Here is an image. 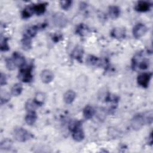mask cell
<instances>
[{
	"mask_svg": "<svg viewBox=\"0 0 153 153\" xmlns=\"http://www.w3.org/2000/svg\"><path fill=\"white\" fill-rule=\"evenodd\" d=\"M75 96L76 94L73 90H68L64 94L63 100L66 103L71 104L74 102Z\"/></svg>",
	"mask_w": 153,
	"mask_h": 153,
	"instance_id": "cell-11",
	"label": "cell"
},
{
	"mask_svg": "<svg viewBox=\"0 0 153 153\" xmlns=\"http://www.w3.org/2000/svg\"><path fill=\"white\" fill-rule=\"evenodd\" d=\"M94 114V111L93 108L89 105H87L84 109L83 114H84V117L87 119L91 118L93 116Z\"/></svg>",
	"mask_w": 153,
	"mask_h": 153,
	"instance_id": "cell-17",
	"label": "cell"
},
{
	"mask_svg": "<svg viewBox=\"0 0 153 153\" xmlns=\"http://www.w3.org/2000/svg\"><path fill=\"white\" fill-rule=\"evenodd\" d=\"M108 13L109 16L114 19H117L120 14V8L115 5H112V6H110L109 7V10H108Z\"/></svg>",
	"mask_w": 153,
	"mask_h": 153,
	"instance_id": "cell-12",
	"label": "cell"
},
{
	"mask_svg": "<svg viewBox=\"0 0 153 153\" xmlns=\"http://www.w3.org/2000/svg\"><path fill=\"white\" fill-rule=\"evenodd\" d=\"M72 1H62L60 2V5L62 8L65 10H68L71 5Z\"/></svg>",
	"mask_w": 153,
	"mask_h": 153,
	"instance_id": "cell-27",
	"label": "cell"
},
{
	"mask_svg": "<svg viewBox=\"0 0 153 153\" xmlns=\"http://www.w3.org/2000/svg\"><path fill=\"white\" fill-rule=\"evenodd\" d=\"M52 21L54 25L58 27H65L68 22L66 17L62 13H54L52 17Z\"/></svg>",
	"mask_w": 153,
	"mask_h": 153,
	"instance_id": "cell-2",
	"label": "cell"
},
{
	"mask_svg": "<svg viewBox=\"0 0 153 153\" xmlns=\"http://www.w3.org/2000/svg\"><path fill=\"white\" fill-rule=\"evenodd\" d=\"M151 5L146 1H139L136 5L135 9L140 12H145L149 10Z\"/></svg>",
	"mask_w": 153,
	"mask_h": 153,
	"instance_id": "cell-9",
	"label": "cell"
},
{
	"mask_svg": "<svg viewBox=\"0 0 153 153\" xmlns=\"http://www.w3.org/2000/svg\"><path fill=\"white\" fill-rule=\"evenodd\" d=\"M6 66L9 70H14L16 66L13 58L8 59L6 60Z\"/></svg>",
	"mask_w": 153,
	"mask_h": 153,
	"instance_id": "cell-24",
	"label": "cell"
},
{
	"mask_svg": "<svg viewBox=\"0 0 153 153\" xmlns=\"http://www.w3.org/2000/svg\"><path fill=\"white\" fill-rule=\"evenodd\" d=\"M145 124L143 115L140 114H136L131 120V126L134 130H140Z\"/></svg>",
	"mask_w": 153,
	"mask_h": 153,
	"instance_id": "cell-3",
	"label": "cell"
},
{
	"mask_svg": "<svg viewBox=\"0 0 153 153\" xmlns=\"http://www.w3.org/2000/svg\"><path fill=\"white\" fill-rule=\"evenodd\" d=\"M38 29L36 26H32L30 27H29L27 31V36H29V37H32L34 36L37 32Z\"/></svg>",
	"mask_w": 153,
	"mask_h": 153,
	"instance_id": "cell-26",
	"label": "cell"
},
{
	"mask_svg": "<svg viewBox=\"0 0 153 153\" xmlns=\"http://www.w3.org/2000/svg\"><path fill=\"white\" fill-rule=\"evenodd\" d=\"M0 45H1V50L2 51H7L9 49L8 45L7 44V39L5 37H1Z\"/></svg>",
	"mask_w": 153,
	"mask_h": 153,
	"instance_id": "cell-23",
	"label": "cell"
},
{
	"mask_svg": "<svg viewBox=\"0 0 153 153\" xmlns=\"http://www.w3.org/2000/svg\"><path fill=\"white\" fill-rule=\"evenodd\" d=\"M22 85L20 83L15 84L13 86L11 90V94L15 96H19L22 93Z\"/></svg>",
	"mask_w": 153,
	"mask_h": 153,
	"instance_id": "cell-19",
	"label": "cell"
},
{
	"mask_svg": "<svg viewBox=\"0 0 153 153\" xmlns=\"http://www.w3.org/2000/svg\"><path fill=\"white\" fill-rule=\"evenodd\" d=\"M12 145V142L9 139H4V140H2L1 143V149L2 150L3 149H10Z\"/></svg>",
	"mask_w": 153,
	"mask_h": 153,
	"instance_id": "cell-22",
	"label": "cell"
},
{
	"mask_svg": "<svg viewBox=\"0 0 153 153\" xmlns=\"http://www.w3.org/2000/svg\"><path fill=\"white\" fill-rule=\"evenodd\" d=\"M151 76V74L149 73H143L139 75L137 78V83L142 87H147Z\"/></svg>",
	"mask_w": 153,
	"mask_h": 153,
	"instance_id": "cell-6",
	"label": "cell"
},
{
	"mask_svg": "<svg viewBox=\"0 0 153 153\" xmlns=\"http://www.w3.org/2000/svg\"><path fill=\"white\" fill-rule=\"evenodd\" d=\"M14 137L16 140L23 142L29 140L32 136L26 129L22 127H17L14 130Z\"/></svg>",
	"mask_w": 153,
	"mask_h": 153,
	"instance_id": "cell-1",
	"label": "cell"
},
{
	"mask_svg": "<svg viewBox=\"0 0 153 153\" xmlns=\"http://www.w3.org/2000/svg\"><path fill=\"white\" fill-rule=\"evenodd\" d=\"M45 7H46L45 4L41 3V4H38L34 5L32 7V8H33V11H35L37 14H41L45 11Z\"/></svg>",
	"mask_w": 153,
	"mask_h": 153,
	"instance_id": "cell-20",
	"label": "cell"
},
{
	"mask_svg": "<svg viewBox=\"0 0 153 153\" xmlns=\"http://www.w3.org/2000/svg\"><path fill=\"white\" fill-rule=\"evenodd\" d=\"M111 35L113 37L117 39H122L125 37L126 30L124 28L116 27L113 29L111 32Z\"/></svg>",
	"mask_w": 153,
	"mask_h": 153,
	"instance_id": "cell-10",
	"label": "cell"
},
{
	"mask_svg": "<svg viewBox=\"0 0 153 153\" xmlns=\"http://www.w3.org/2000/svg\"><path fill=\"white\" fill-rule=\"evenodd\" d=\"M19 78L23 82H29L32 79L30 70L29 68L22 70L19 75Z\"/></svg>",
	"mask_w": 153,
	"mask_h": 153,
	"instance_id": "cell-8",
	"label": "cell"
},
{
	"mask_svg": "<svg viewBox=\"0 0 153 153\" xmlns=\"http://www.w3.org/2000/svg\"><path fill=\"white\" fill-rule=\"evenodd\" d=\"M36 114L35 111H29L25 117V121L29 125H32L36 120Z\"/></svg>",
	"mask_w": 153,
	"mask_h": 153,
	"instance_id": "cell-14",
	"label": "cell"
},
{
	"mask_svg": "<svg viewBox=\"0 0 153 153\" xmlns=\"http://www.w3.org/2000/svg\"><path fill=\"white\" fill-rule=\"evenodd\" d=\"M72 128L73 131V133H72L73 139L77 142H80L84 138V133L79 124H78L76 123H74V125L72 126Z\"/></svg>",
	"mask_w": 153,
	"mask_h": 153,
	"instance_id": "cell-4",
	"label": "cell"
},
{
	"mask_svg": "<svg viewBox=\"0 0 153 153\" xmlns=\"http://www.w3.org/2000/svg\"><path fill=\"white\" fill-rule=\"evenodd\" d=\"M82 54H83V51L82 48L79 46H77L75 48V49L72 51V56L74 59H76L79 60L82 56Z\"/></svg>",
	"mask_w": 153,
	"mask_h": 153,
	"instance_id": "cell-18",
	"label": "cell"
},
{
	"mask_svg": "<svg viewBox=\"0 0 153 153\" xmlns=\"http://www.w3.org/2000/svg\"><path fill=\"white\" fill-rule=\"evenodd\" d=\"M33 12V8H32V7H27V8H26L24 10H23V13H22V15H23V17H25V18H27V17H29L31 15H32V13Z\"/></svg>",
	"mask_w": 153,
	"mask_h": 153,
	"instance_id": "cell-25",
	"label": "cell"
},
{
	"mask_svg": "<svg viewBox=\"0 0 153 153\" xmlns=\"http://www.w3.org/2000/svg\"><path fill=\"white\" fill-rule=\"evenodd\" d=\"M147 30H148V29L145 25L142 23H139V24H137L133 27V34L136 38H139L142 36H143L146 33Z\"/></svg>",
	"mask_w": 153,
	"mask_h": 153,
	"instance_id": "cell-5",
	"label": "cell"
},
{
	"mask_svg": "<svg viewBox=\"0 0 153 153\" xmlns=\"http://www.w3.org/2000/svg\"><path fill=\"white\" fill-rule=\"evenodd\" d=\"M7 82V78L5 74L1 73V85H4Z\"/></svg>",
	"mask_w": 153,
	"mask_h": 153,
	"instance_id": "cell-29",
	"label": "cell"
},
{
	"mask_svg": "<svg viewBox=\"0 0 153 153\" xmlns=\"http://www.w3.org/2000/svg\"><path fill=\"white\" fill-rule=\"evenodd\" d=\"M53 72L48 69H45L41 73V79L44 83L47 84L53 80Z\"/></svg>",
	"mask_w": 153,
	"mask_h": 153,
	"instance_id": "cell-7",
	"label": "cell"
},
{
	"mask_svg": "<svg viewBox=\"0 0 153 153\" xmlns=\"http://www.w3.org/2000/svg\"><path fill=\"white\" fill-rule=\"evenodd\" d=\"M22 45L25 50H29L32 46L31 39L29 36L25 35L22 40Z\"/></svg>",
	"mask_w": 153,
	"mask_h": 153,
	"instance_id": "cell-16",
	"label": "cell"
},
{
	"mask_svg": "<svg viewBox=\"0 0 153 153\" xmlns=\"http://www.w3.org/2000/svg\"><path fill=\"white\" fill-rule=\"evenodd\" d=\"M97 116L100 120H103L105 118V111L103 109L99 108L97 111Z\"/></svg>",
	"mask_w": 153,
	"mask_h": 153,
	"instance_id": "cell-28",
	"label": "cell"
},
{
	"mask_svg": "<svg viewBox=\"0 0 153 153\" xmlns=\"http://www.w3.org/2000/svg\"><path fill=\"white\" fill-rule=\"evenodd\" d=\"M39 105L35 102V101L32 99L28 100L25 104V109L27 111H34Z\"/></svg>",
	"mask_w": 153,
	"mask_h": 153,
	"instance_id": "cell-15",
	"label": "cell"
},
{
	"mask_svg": "<svg viewBox=\"0 0 153 153\" xmlns=\"http://www.w3.org/2000/svg\"><path fill=\"white\" fill-rule=\"evenodd\" d=\"M16 66H22L25 64V60L23 56L17 53H14L13 58Z\"/></svg>",
	"mask_w": 153,
	"mask_h": 153,
	"instance_id": "cell-13",
	"label": "cell"
},
{
	"mask_svg": "<svg viewBox=\"0 0 153 153\" xmlns=\"http://www.w3.org/2000/svg\"><path fill=\"white\" fill-rule=\"evenodd\" d=\"M45 94L43 93L38 92L35 94L34 100L38 105H41L43 104L45 100Z\"/></svg>",
	"mask_w": 153,
	"mask_h": 153,
	"instance_id": "cell-21",
	"label": "cell"
}]
</instances>
